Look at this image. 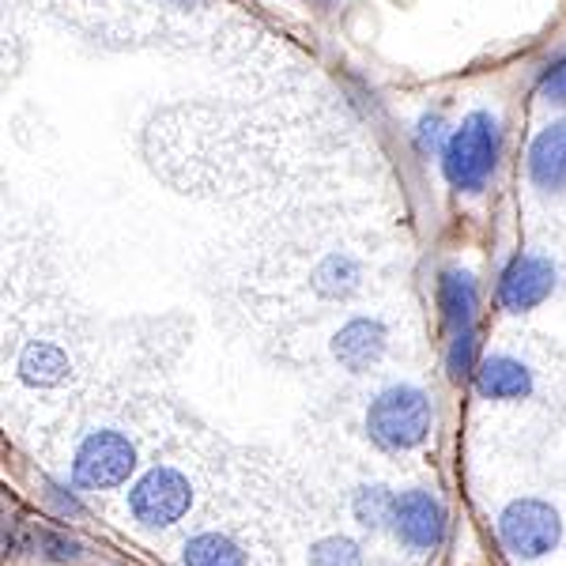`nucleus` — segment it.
I'll use <instances>...</instances> for the list:
<instances>
[{
    "mask_svg": "<svg viewBox=\"0 0 566 566\" xmlns=\"http://www.w3.org/2000/svg\"><path fill=\"white\" fill-rule=\"evenodd\" d=\"M502 163V122L491 109H469L442 151V175L453 193L476 197L491 186Z\"/></svg>",
    "mask_w": 566,
    "mask_h": 566,
    "instance_id": "nucleus-1",
    "label": "nucleus"
},
{
    "mask_svg": "<svg viewBox=\"0 0 566 566\" xmlns=\"http://www.w3.org/2000/svg\"><path fill=\"white\" fill-rule=\"evenodd\" d=\"M438 306H442L446 325V370L453 381L476 374V310H480V287L469 269H446L438 276Z\"/></svg>",
    "mask_w": 566,
    "mask_h": 566,
    "instance_id": "nucleus-2",
    "label": "nucleus"
},
{
    "mask_svg": "<svg viewBox=\"0 0 566 566\" xmlns=\"http://www.w3.org/2000/svg\"><path fill=\"white\" fill-rule=\"evenodd\" d=\"M367 431L389 453L416 450L431 434V400L416 386L381 389L367 408Z\"/></svg>",
    "mask_w": 566,
    "mask_h": 566,
    "instance_id": "nucleus-3",
    "label": "nucleus"
},
{
    "mask_svg": "<svg viewBox=\"0 0 566 566\" xmlns=\"http://www.w3.org/2000/svg\"><path fill=\"white\" fill-rule=\"evenodd\" d=\"M136 469V450L122 431H91L76 450L72 461V480L76 488L87 491H106L117 488L133 476Z\"/></svg>",
    "mask_w": 566,
    "mask_h": 566,
    "instance_id": "nucleus-4",
    "label": "nucleus"
},
{
    "mask_svg": "<svg viewBox=\"0 0 566 566\" xmlns=\"http://www.w3.org/2000/svg\"><path fill=\"white\" fill-rule=\"evenodd\" d=\"M559 514L541 499H514L499 514V536L517 559H541L559 544Z\"/></svg>",
    "mask_w": 566,
    "mask_h": 566,
    "instance_id": "nucleus-5",
    "label": "nucleus"
},
{
    "mask_svg": "<svg viewBox=\"0 0 566 566\" xmlns=\"http://www.w3.org/2000/svg\"><path fill=\"white\" fill-rule=\"evenodd\" d=\"M189 502H193V491H189V480L181 476L170 464H155V469L144 472L140 480L133 483L129 491V510L140 525H175L186 517Z\"/></svg>",
    "mask_w": 566,
    "mask_h": 566,
    "instance_id": "nucleus-6",
    "label": "nucleus"
},
{
    "mask_svg": "<svg viewBox=\"0 0 566 566\" xmlns=\"http://www.w3.org/2000/svg\"><path fill=\"white\" fill-rule=\"evenodd\" d=\"M555 261L544 253H514L499 276V306L506 314H525V310L541 306L555 291Z\"/></svg>",
    "mask_w": 566,
    "mask_h": 566,
    "instance_id": "nucleus-7",
    "label": "nucleus"
},
{
    "mask_svg": "<svg viewBox=\"0 0 566 566\" xmlns=\"http://www.w3.org/2000/svg\"><path fill=\"white\" fill-rule=\"evenodd\" d=\"M392 528L400 533V541L423 547V552H434L446 536V510L442 502L427 491H405L397 499V517H392Z\"/></svg>",
    "mask_w": 566,
    "mask_h": 566,
    "instance_id": "nucleus-8",
    "label": "nucleus"
},
{
    "mask_svg": "<svg viewBox=\"0 0 566 566\" xmlns=\"http://www.w3.org/2000/svg\"><path fill=\"white\" fill-rule=\"evenodd\" d=\"M525 170L533 189H541L544 197H559L566 193V122L544 125L533 136L525 155Z\"/></svg>",
    "mask_w": 566,
    "mask_h": 566,
    "instance_id": "nucleus-9",
    "label": "nucleus"
},
{
    "mask_svg": "<svg viewBox=\"0 0 566 566\" xmlns=\"http://www.w3.org/2000/svg\"><path fill=\"white\" fill-rule=\"evenodd\" d=\"M389 348V328L381 317H352L348 325H340V333L333 336V355L344 370L363 374L386 355Z\"/></svg>",
    "mask_w": 566,
    "mask_h": 566,
    "instance_id": "nucleus-10",
    "label": "nucleus"
},
{
    "mask_svg": "<svg viewBox=\"0 0 566 566\" xmlns=\"http://www.w3.org/2000/svg\"><path fill=\"white\" fill-rule=\"evenodd\" d=\"M472 381L483 400H525L536 389L533 370L514 355H488L472 374Z\"/></svg>",
    "mask_w": 566,
    "mask_h": 566,
    "instance_id": "nucleus-11",
    "label": "nucleus"
},
{
    "mask_svg": "<svg viewBox=\"0 0 566 566\" xmlns=\"http://www.w3.org/2000/svg\"><path fill=\"white\" fill-rule=\"evenodd\" d=\"M20 378L27 386H39V389H53L69 378V355L50 340H31L20 352Z\"/></svg>",
    "mask_w": 566,
    "mask_h": 566,
    "instance_id": "nucleus-12",
    "label": "nucleus"
},
{
    "mask_svg": "<svg viewBox=\"0 0 566 566\" xmlns=\"http://www.w3.org/2000/svg\"><path fill=\"white\" fill-rule=\"evenodd\" d=\"M363 280L359 261L348 258V253H328V258L314 269V287L317 295L325 298H348Z\"/></svg>",
    "mask_w": 566,
    "mask_h": 566,
    "instance_id": "nucleus-13",
    "label": "nucleus"
},
{
    "mask_svg": "<svg viewBox=\"0 0 566 566\" xmlns=\"http://www.w3.org/2000/svg\"><path fill=\"white\" fill-rule=\"evenodd\" d=\"M186 566H245L239 544L219 533H200L186 544Z\"/></svg>",
    "mask_w": 566,
    "mask_h": 566,
    "instance_id": "nucleus-14",
    "label": "nucleus"
},
{
    "mask_svg": "<svg viewBox=\"0 0 566 566\" xmlns=\"http://www.w3.org/2000/svg\"><path fill=\"white\" fill-rule=\"evenodd\" d=\"M352 510H355V522L367 525V528H386L392 525V517H397V495H392L389 488H359L352 499Z\"/></svg>",
    "mask_w": 566,
    "mask_h": 566,
    "instance_id": "nucleus-15",
    "label": "nucleus"
},
{
    "mask_svg": "<svg viewBox=\"0 0 566 566\" xmlns=\"http://www.w3.org/2000/svg\"><path fill=\"white\" fill-rule=\"evenodd\" d=\"M536 91H541V98L547 106H566V45L544 61L541 80H536Z\"/></svg>",
    "mask_w": 566,
    "mask_h": 566,
    "instance_id": "nucleus-16",
    "label": "nucleus"
},
{
    "mask_svg": "<svg viewBox=\"0 0 566 566\" xmlns=\"http://www.w3.org/2000/svg\"><path fill=\"white\" fill-rule=\"evenodd\" d=\"M310 559H314V566H359L363 555L359 544L348 541V536H325V541L314 544Z\"/></svg>",
    "mask_w": 566,
    "mask_h": 566,
    "instance_id": "nucleus-17",
    "label": "nucleus"
},
{
    "mask_svg": "<svg viewBox=\"0 0 566 566\" xmlns=\"http://www.w3.org/2000/svg\"><path fill=\"white\" fill-rule=\"evenodd\" d=\"M450 133L453 129H446V117L438 114V109H427V114L416 122V151L419 155H442Z\"/></svg>",
    "mask_w": 566,
    "mask_h": 566,
    "instance_id": "nucleus-18",
    "label": "nucleus"
},
{
    "mask_svg": "<svg viewBox=\"0 0 566 566\" xmlns=\"http://www.w3.org/2000/svg\"><path fill=\"white\" fill-rule=\"evenodd\" d=\"M39 544L53 555V559H76V555H80L76 541H69V536H61V533H50V528L39 533Z\"/></svg>",
    "mask_w": 566,
    "mask_h": 566,
    "instance_id": "nucleus-19",
    "label": "nucleus"
},
{
    "mask_svg": "<svg viewBox=\"0 0 566 566\" xmlns=\"http://www.w3.org/2000/svg\"><path fill=\"white\" fill-rule=\"evenodd\" d=\"M170 8H178V12H189V8H197L200 0H167Z\"/></svg>",
    "mask_w": 566,
    "mask_h": 566,
    "instance_id": "nucleus-20",
    "label": "nucleus"
}]
</instances>
